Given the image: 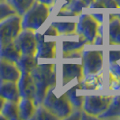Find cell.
<instances>
[{
	"mask_svg": "<svg viewBox=\"0 0 120 120\" xmlns=\"http://www.w3.org/2000/svg\"><path fill=\"white\" fill-rule=\"evenodd\" d=\"M116 16H117V17L120 19V14H116Z\"/></svg>",
	"mask_w": 120,
	"mask_h": 120,
	"instance_id": "cell-39",
	"label": "cell"
},
{
	"mask_svg": "<svg viewBox=\"0 0 120 120\" xmlns=\"http://www.w3.org/2000/svg\"><path fill=\"white\" fill-rule=\"evenodd\" d=\"M2 116L8 120H19V109L18 102L15 101H6L4 107L1 110Z\"/></svg>",
	"mask_w": 120,
	"mask_h": 120,
	"instance_id": "cell-22",
	"label": "cell"
},
{
	"mask_svg": "<svg viewBox=\"0 0 120 120\" xmlns=\"http://www.w3.org/2000/svg\"><path fill=\"white\" fill-rule=\"evenodd\" d=\"M42 104L58 119H67L73 111L65 91L58 84L49 89Z\"/></svg>",
	"mask_w": 120,
	"mask_h": 120,
	"instance_id": "cell-4",
	"label": "cell"
},
{
	"mask_svg": "<svg viewBox=\"0 0 120 120\" xmlns=\"http://www.w3.org/2000/svg\"><path fill=\"white\" fill-rule=\"evenodd\" d=\"M22 72L18 68L16 62L0 59V81L17 82Z\"/></svg>",
	"mask_w": 120,
	"mask_h": 120,
	"instance_id": "cell-12",
	"label": "cell"
},
{
	"mask_svg": "<svg viewBox=\"0 0 120 120\" xmlns=\"http://www.w3.org/2000/svg\"><path fill=\"white\" fill-rule=\"evenodd\" d=\"M108 90H120V79L115 76L113 73L108 71Z\"/></svg>",
	"mask_w": 120,
	"mask_h": 120,
	"instance_id": "cell-29",
	"label": "cell"
},
{
	"mask_svg": "<svg viewBox=\"0 0 120 120\" xmlns=\"http://www.w3.org/2000/svg\"><path fill=\"white\" fill-rule=\"evenodd\" d=\"M110 95H85L82 110L90 116L98 118L99 115L104 113L112 100Z\"/></svg>",
	"mask_w": 120,
	"mask_h": 120,
	"instance_id": "cell-9",
	"label": "cell"
},
{
	"mask_svg": "<svg viewBox=\"0 0 120 120\" xmlns=\"http://www.w3.org/2000/svg\"><path fill=\"white\" fill-rule=\"evenodd\" d=\"M116 3H117V5H118V7L120 8V0H116Z\"/></svg>",
	"mask_w": 120,
	"mask_h": 120,
	"instance_id": "cell-38",
	"label": "cell"
},
{
	"mask_svg": "<svg viewBox=\"0 0 120 120\" xmlns=\"http://www.w3.org/2000/svg\"><path fill=\"white\" fill-rule=\"evenodd\" d=\"M87 43L88 42L84 37L76 32L69 34L59 35L57 43L58 56L81 52Z\"/></svg>",
	"mask_w": 120,
	"mask_h": 120,
	"instance_id": "cell-8",
	"label": "cell"
},
{
	"mask_svg": "<svg viewBox=\"0 0 120 120\" xmlns=\"http://www.w3.org/2000/svg\"><path fill=\"white\" fill-rule=\"evenodd\" d=\"M0 97L5 98L6 101L18 102L21 98L17 82L14 81H0Z\"/></svg>",
	"mask_w": 120,
	"mask_h": 120,
	"instance_id": "cell-15",
	"label": "cell"
},
{
	"mask_svg": "<svg viewBox=\"0 0 120 120\" xmlns=\"http://www.w3.org/2000/svg\"><path fill=\"white\" fill-rule=\"evenodd\" d=\"M100 24L91 14H80L77 22L76 33L84 37L88 43L92 44L96 36L98 34V29Z\"/></svg>",
	"mask_w": 120,
	"mask_h": 120,
	"instance_id": "cell-10",
	"label": "cell"
},
{
	"mask_svg": "<svg viewBox=\"0 0 120 120\" xmlns=\"http://www.w3.org/2000/svg\"><path fill=\"white\" fill-rule=\"evenodd\" d=\"M120 117V95H115L107 110L99 115V119H117Z\"/></svg>",
	"mask_w": 120,
	"mask_h": 120,
	"instance_id": "cell-19",
	"label": "cell"
},
{
	"mask_svg": "<svg viewBox=\"0 0 120 120\" xmlns=\"http://www.w3.org/2000/svg\"><path fill=\"white\" fill-rule=\"evenodd\" d=\"M83 1H84L85 3H86V4L88 5V6H90V4H91V3H92V2L94 1V0H83Z\"/></svg>",
	"mask_w": 120,
	"mask_h": 120,
	"instance_id": "cell-37",
	"label": "cell"
},
{
	"mask_svg": "<svg viewBox=\"0 0 120 120\" xmlns=\"http://www.w3.org/2000/svg\"><path fill=\"white\" fill-rule=\"evenodd\" d=\"M22 30V16L18 14L3 19L0 21V43L14 42Z\"/></svg>",
	"mask_w": 120,
	"mask_h": 120,
	"instance_id": "cell-7",
	"label": "cell"
},
{
	"mask_svg": "<svg viewBox=\"0 0 120 120\" xmlns=\"http://www.w3.org/2000/svg\"><path fill=\"white\" fill-rule=\"evenodd\" d=\"M119 119H120V117H119Z\"/></svg>",
	"mask_w": 120,
	"mask_h": 120,
	"instance_id": "cell-41",
	"label": "cell"
},
{
	"mask_svg": "<svg viewBox=\"0 0 120 120\" xmlns=\"http://www.w3.org/2000/svg\"><path fill=\"white\" fill-rule=\"evenodd\" d=\"M17 85L21 98H28L34 100L36 89L31 72H22Z\"/></svg>",
	"mask_w": 120,
	"mask_h": 120,
	"instance_id": "cell-13",
	"label": "cell"
},
{
	"mask_svg": "<svg viewBox=\"0 0 120 120\" xmlns=\"http://www.w3.org/2000/svg\"><path fill=\"white\" fill-rule=\"evenodd\" d=\"M37 40L36 58L38 60H57L58 51L57 43L59 33L52 24L46 26L43 30L42 27L35 31Z\"/></svg>",
	"mask_w": 120,
	"mask_h": 120,
	"instance_id": "cell-3",
	"label": "cell"
},
{
	"mask_svg": "<svg viewBox=\"0 0 120 120\" xmlns=\"http://www.w3.org/2000/svg\"><path fill=\"white\" fill-rule=\"evenodd\" d=\"M38 65L31 71L35 84V105H41L50 88L57 84L56 63L42 62L38 60Z\"/></svg>",
	"mask_w": 120,
	"mask_h": 120,
	"instance_id": "cell-2",
	"label": "cell"
},
{
	"mask_svg": "<svg viewBox=\"0 0 120 120\" xmlns=\"http://www.w3.org/2000/svg\"><path fill=\"white\" fill-rule=\"evenodd\" d=\"M35 102L34 99L28 98H21L18 101L19 116L22 120L33 119L36 111Z\"/></svg>",
	"mask_w": 120,
	"mask_h": 120,
	"instance_id": "cell-16",
	"label": "cell"
},
{
	"mask_svg": "<svg viewBox=\"0 0 120 120\" xmlns=\"http://www.w3.org/2000/svg\"><path fill=\"white\" fill-rule=\"evenodd\" d=\"M120 59V50H110L108 52V63Z\"/></svg>",
	"mask_w": 120,
	"mask_h": 120,
	"instance_id": "cell-32",
	"label": "cell"
},
{
	"mask_svg": "<svg viewBox=\"0 0 120 120\" xmlns=\"http://www.w3.org/2000/svg\"><path fill=\"white\" fill-rule=\"evenodd\" d=\"M105 86H106V80H105V76L103 71L97 74L85 76L80 82V87L84 91L103 90H105Z\"/></svg>",
	"mask_w": 120,
	"mask_h": 120,
	"instance_id": "cell-14",
	"label": "cell"
},
{
	"mask_svg": "<svg viewBox=\"0 0 120 120\" xmlns=\"http://www.w3.org/2000/svg\"><path fill=\"white\" fill-rule=\"evenodd\" d=\"M56 74L57 84L64 91L73 86L80 84L84 78L81 52L58 56Z\"/></svg>",
	"mask_w": 120,
	"mask_h": 120,
	"instance_id": "cell-1",
	"label": "cell"
},
{
	"mask_svg": "<svg viewBox=\"0 0 120 120\" xmlns=\"http://www.w3.org/2000/svg\"><path fill=\"white\" fill-rule=\"evenodd\" d=\"M65 8L76 14L79 16L80 14H82V10L84 8H89V6L83 0H71Z\"/></svg>",
	"mask_w": 120,
	"mask_h": 120,
	"instance_id": "cell-27",
	"label": "cell"
},
{
	"mask_svg": "<svg viewBox=\"0 0 120 120\" xmlns=\"http://www.w3.org/2000/svg\"><path fill=\"white\" fill-rule=\"evenodd\" d=\"M51 7L35 0L34 4L22 15L23 29L37 31L43 26L51 15Z\"/></svg>",
	"mask_w": 120,
	"mask_h": 120,
	"instance_id": "cell-5",
	"label": "cell"
},
{
	"mask_svg": "<svg viewBox=\"0 0 120 120\" xmlns=\"http://www.w3.org/2000/svg\"><path fill=\"white\" fill-rule=\"evenodd\" d=\"M108 41L110 45H120V19L116 14L109 15Z\"/></svg>",
	"mask_w": 120,
	"mask_h": 120,
	"instance_id": "cell-17",
	"label": "cell"
},
{
	"mask_svg": "<svg viewBox=\"0 0 120 120\" xmlns=\"http://www.w3.org/2000/svg\"><path fill=\"white\" fill-rule=\"evenodd\" d=\"M37 1H39V2H41L44 5L50 6V7L53 6L54 2H55V0H37Z\"/></svg>",
	"mask_w": 120,
	"mask_h": 120,
	"instance_id": "cell-35",
	"label": "cell"
},
{
	"mask_svg": "<svg viewBox=\"0 0 120 120\" xmlns=\"http://www.w3.org/2000/svg\"><path fill=\"white\" fill-rule=\"evenodd\" d=\"M0 1H6V0H0Z\"/></svg>",
	"mask_w": 120,
	"mask_h": 120,
	"instance_id": "cell-40",
	"label": "cell"
},
{
	"mask_svg": "<svg viewBox=\"0 0 120 120\" xmlns=\"http://www.w3.org/2000/svg\"><path fill=\"white\" fill-rule=\"evenodd\" d=\"M38 63L39 61L36 56L30 55H22L16 62L21 72H31L38 65Z\"/></svg>",
	"mask_w": 120,
	"mask_h": 120,
	"instance_id": "cell-21",
	"label": "cell"
},
{
	"mask_svg": "<svg viewBox=\"0 0 120 120\" xmlns=\"http://www.w3.org/2000/svg\"><path fill=\"white\" fill-rule=\"evenodd\" d=\"M34 120H57L58 118L52 114L42 104L36 107L35 114L33 117Z\"/></svg>",
	"mask_w": 120,
	"mask_h": 120,
	"instance_id": "cell-25",
	"label": "cell"
},
{
	"mask_svg": "<svg viewBox=\"0 0 120 120\" xmlns=\"http://www.w3.org/2000/svg\"><path fill=\"white\" fill-rule=\"evenodd\" d=\"M90 9H96V8H119L116 0H94L90 6Z\"/></svg>",
	"mask_w": 120,
	"mask_h": 120,
	"instance_id": "cell-26",
	"label": "cell"
},
{
	"mask_svg": "<svg viewBox=\"0 0 120 120\" xmlns=\"http://www.w3.org/2000/svg\"><path fill=\"white\" fill-rule=\"evenodd\" d=\"M6 1L15 10L16 14L22 16L27 11V9L34 4L35 0H6Z\"/></svg>",
	"mask_w": 120,
	"mask_h": 120,
	"instance_id": "cell-24",
	"label": "cell"
},
{
	"mask_svg": "<svg viewBox=\"0 0 120 120\" xmlns=\"http://www.w3.org/2000/svg\"><path fill=\"white\" fill-rule=\"evenodd\" d=\"M83 75H92L103 71L104 68V52L102 50L89 49L88 43L81 51Z\"/></svg>",
	"mask_w": 120,
	"mask_h": 120,
	"instance_id": "cell-6",
	"label": "cell"
},
{
	"mask_svg": "<svg viewBox=\"0 0 120 120\" xmlns=\"http://www.w3.org/2000/svg\"><path fill=\"white\" fill-rule=\"evenodd\" d=\"M71 0H55L53 6H51V11L52 13L53 12H58L60 9L65 8L71 2Z\"/></svg>",
	"mask_w": 120,
	"mask_h": 120,
	"instance_id": "cell-30",
	"label": "cell"
},
{
	"mask_svg": "<svg viewBox=\"0 0 120 120\" xmlns=\"http://www.w3.org/2000/svg\"><path fill=\"white\" fill-rule=\"evenodd\" d=\"M15 14H16L15 10L9 5V3L6 0L0 1V21Z\"/></svg>",
	"mask_w": 120,
	"mask_h": 120,
	"instance_id": "cell-28",
	"label": "cell"
},
{
	"mask_svg": "<svg viewBox=\"0 0 120 120\" xmlns=\"http://www.w3.org/2000/svg\"><path fill=\"white\" fill-rule=\"evenodd\" d=\"M51 24L57 29L60 35L69 34L76 32L77 22H60V21H54Z\"/></svg>",
	"mask_w": 120,
	"mask_h": 120,
	"instance_id": "cell-23",
	"label": "cell"
},
{
	"mask_svg": "<svg viewBox=\"0 0 120 120\" xmlns=\"http://www.w3.org/2000/svg\"><path fill=\"white\" fill-rule=\"evenodd\" d=\"M80 90H82L80 87V84H78L65 90V93H66L69 100L71 103L73 108H82L85 95L79 94V91Z\"/></svg>",
	"mask_w": 120,
	"mask_h": 120,
	"instance_id": "cell-20",
	"label": "cell"
},
{
	"mask_svg": "<svg viewBox=\"0 0 120 120\" xmlns=\"http://www.w3.org/2000/svg\"><path fill=\"white\" fill-rule=\"evenodd\" d=\"M91 15L95 18L99 24H104V20H105L104 14H91Z\"/></svg>",
	"mask_w": 120,
	"mask_h": 120,
	"instance_id": "cell-34",
	"label": "cell"
},
{
	"mask_svg": "<svg viewBox=\"0 0 120 120\" xmlns=\"http://www.w3.org/2000/svg\"><path fill=\"white\" fill-rule=\"evenodd\" d=\"M21 56V52L17 49L14 42L0 43V59L17 62Z\"/></svg>",
	"mask_w": 120,
	"mask_h": 120,
	"instance_id": "cell-18",
	"label": "cell"
},
{
	"mask_svg": "<svg viewBox=\"0 0 120 120\" xmlns=\"http://www.w3.org/2000/svg\"><path fill=\"white\" fill-rule=\"evenodd\" d=\"M104 44V37H103L102 34H98L94 40V42L92 43V45L94 46H103Z\"/></svg>",
	"mask_w": 120,
	"mask_h": 120,
	"instance_id": "cell-33",
	"label": "cell"
},
{
	"mask_svg": "<svg viewBox=\"0 0 120 120\" xmlns=\"http://www.w3.org/2000/svg\"><path fill=\"white\" fill-rule=\"evenodd\" d=\"M15 44L22 55L35 56L37 52V40L35 31L23 29L15 39Z\"/></svg>",
	"mask_w": 120,
	"mask_h": 120,
	"instance_id": "cell-11",
	"label": "cell"
},
{
	"mask_svg": "<svg viewBox=\"0 0 120 120\" xmlns=\"http://www.w3.org/2000/svg\"><path fill=\"white\" fill-rule=\"evenodd\" d=\"M6 99L5 98H3L2 97H0V113H1V110H2V108L4 107V105H5V103H6Z\"/></svg>",
	"mask_w": 120,
	"mask_h": 120,
	"instance_id": "cell-36",
	"label": "cell"
},
{
	"mask_svg": "<svg viewBox=\"0 0 120 120\" xmlns=\"http://www.w3.org/2000/svg\"><path fill=\"white\" fill-rule=\"evenodd\" d=\"M108 71L113 73L115 76L120 79V59L116 60L114 62L108 63Z\"/></svg>",
	"mask_w": 120,
	"mask_h": 120,
	"instance_id": "cell-31",
	"label": "cell"
}]
</instances>
